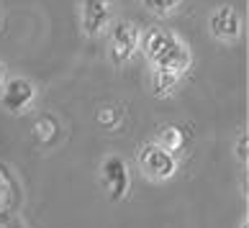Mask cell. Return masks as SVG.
<instances>
[{"mask_svg":"<svg viewBox=\"0 0 249 228\" xmlns=\"http://www.w3.org/2000/svg\"><path fill=\"white\" fill-rule=\"evenodd\" d=\"M139 164H142V169L152 179H167V177L175 175V169H178L175 157H172L170 151H164L162 147H157V144H149V147L142 149Z\"/></svg>","mask_w":249,"mask_h":228,"instance_id":"1","label":"cell"},{"mask_svg":"<svg viewBox=\"0 0 249 228\" xmlns=\"http://www.w3.org/2000/svg\"><path fill=\"white\" fill-rule=\"evenodd\" d=\"M100 179L103 187L108 190L110 200H121L128 193V169L121 157H108L103 169H100Z\"/></svg>","mask_w":249,"mask_h":228,"instance_id":"2","label":"cell"},{"mask_svg":"<svg viewBox=\"0 0 249 228\" xmlns=\"http://www.w3.org/2000/svg\"><path fill=\"white\" fill-rule=\"evenodd\" d=\"M0 90H3L0 100H3V105L11 113H18V111H23V108H29V103L36 95L34 85L29 80H23V77H13V80L3 82V87H0Z\"/></svg>","mask_w":249,"mask_h":228,"instance_id":"3","label":"cell"},{"mask_svg":"<svg viewBox=\"0 0 249 228\" xmlns=\"http://www.w3.org/2000/svg\"><path fill=\"white\" fill-rule=\"evenodd\" d=\"M136 47H139V31H136L134 23H118L113 31V39H110V57L113 62H126L134 57Z\"/></svg>","mask_w":249,"mask_h":228,"instance_id":"4","label":"cell"},{"mask_svg":"<svg viewBox=\"0 0 249 228\" xmlns=\"http://www.w3.org/2000/svg\"><path fill=\"white\" fill-rule=\"evenodd\" d=\"M239 29H242V23H239V16H236L234 8L224 5L211 16V33H213L216 39H236Z\"/></svg>","mask_w":249,"mask_h":228,"instance_id":"5","label":"cell"},{"mask_svg":"<svg viewBox=\"0 0 249 228\" xmlns=\"http://www.w3.org/2000/svg\"><path fill=\"white\" fill-rule=\"evenodd\" d=\"M108 21V3L106 0H85L82 3V23L90 36H98Z\"/></svg>","mask_w":249,"mask_h":228,"instance_id":"6","label":"cell"},{"mask_svg":"<svg viewBox=\"0 0 249 228\" xmlns=\"http://www.w3.org/2000/svg\"><path fill=\"white\" fill-rule=\"evenodd\" d=\"M157 67L182 75V72L190 67V51H188V47H185V44H180V41H175L172 47L164 51L160 59H157Z\"/></svg>","mask_w":249,"mask_h":228,"instance_id":"7","label":"cell"},{"mask_svg":"<svg viewBox=\"0 0 249 228\" xmlns=\"http://www.w3.org/2000/svg\"><path fill=\"white\" fill-rule=\"evenodd\" d=\"M175 41H178V39H175L170 31H164V29H152V31H146V33H144L142 47H144V51H146V57L157 62L164 51L172 47Z\"/></svg>","mask_w":249,"mask_h":228,"instance_id":"8","label":"cell"},{"mask_svg":"<svg viewBox=\"0 0 249 228\" xmlns=\"http://www.w3.org/2000/svg\"><path fill=\"white\" fill-rule=\"evenodd\" d=\"M157 147H162L164 151H180L182 147H185V136H182V129H178V126H164V129H160V133H157Z\"/></svg>","mask_w":249,"mask_h":228,"instance_id":"9","label":"cell"},{"mask_svg":"<svg viewBox=\"0 0 249 228\" xmlns=\"http://www.w3.org/2000/svg\"><path fill=\"white\" fill-rule=\"evenodd\" d=\"M178 77H180L178 72L154 67V72H152V90H154V95H167V93H172V87L178 85Z\"/></svg>","mask_w":249,"mask_h":228,"instance_id":"10","label":"cell"},{"mask_svg":"<svg viewBox=\"0 0 249 228\" xmlns=\"http://www.w3.org/2000/svg\"><path fill=\"white\" fill-rule=\"evenodd\" d=\"M121 121V111L113 105H106L98 111V123L103 126V129H116V123Z\"/></svg>","mask_w":249,"mask_h":228,"instance_id":"11","label":"cell"},{"mask_svg":"<svg viewBox=\"0 0 249 228\" xmlns=\"http://www.w3.org/2000/svg\"><path fill=\"white\" fill-rule=\"evenodd\" d=\"M144 5L154 13H170L180 5V0H144Z\"/></svg>","mask_w":249,"mask_h":228,"instance_id":"12","label":"cell"},{"mask_svg":"<svg viewBox=\"0 0 249 228\" xmlns=\"http://www.w3.org/2000/svg\"><path fill=\"white\" fill-rule=\"evenodd\" d=\"M39 131H44L41 141H52V136L57 133V126H54L52 118H41V121H36V131L34 133H39Z\"/></svg>","mask_w":249,"mask_h":228,"instance_id":"13","label":"cell"},{"mask_svg":"<svg viewBox=\"0 0 249 228\" xmlns=\"http://www.w3.org/2000/svg\"><path fill=\"white\" fill-rule=\"evenodd\" d=\"M236 157L239 162H247V133L239 136V141H236Z\"/></svg>","mask_w":249,"mask_h":228,"instance_id":"14","label":"cell"},{"mask_svg":"<svg viewBox=\"0 0 249 228\" xmlns=\"http://www.w3.org/2000/svg\"><path fill=\"white\" fill-rule=\"evenodd\" d=\"M3 82H5V69H3V65H0V87H3Z\"/></svg>","mask_w":249,"mask_h":228,"instance_id":"15","label":"cell"},{"mask_svg":"<svg viewBox=\"0 0 249 228\" xmlns=\"http://www.w3.org/2000/svg\"><path fill=\"white\" fill-rule=\"evenodd\" d=\"M242 228H247V223H244V226H242Z\"/></svg>","mask_w":249,"mask_h":228,"instance_id":"16","label":"cell"}]
</instances>
